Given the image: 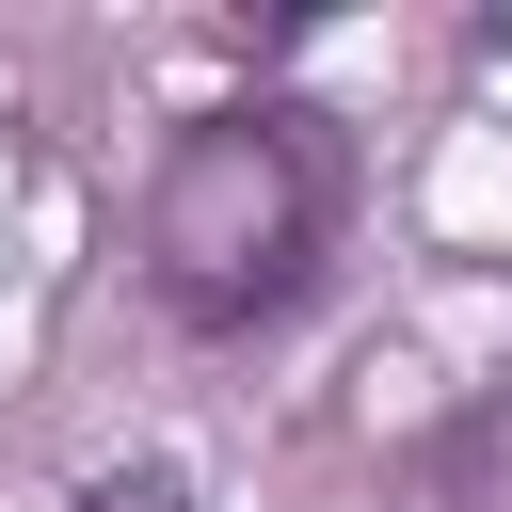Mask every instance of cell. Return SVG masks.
I'll return each mask as SVG.
<instances>
[{
  "mask_svg": "<svg viewBox=\"0 0 512 512\" xmlns=\"http://www.w3.org/2000/svg\"><path fill=\"white\" fill-rule=\"evenodd\" d=\"M336 240H352V128L320 96L256 80V96L176 112V144L144 176V304L192 352H240V336L304 320Z\"/></svg>",
  "mask_w": 512,
  "mask_h": 512,
  "instance_id": "1",
  "label": "cell"
},
{
  "mask_svg": "<svg viewBox=\"0 0 512 512\" xmlns=\"http://www.w3.org/2000/svg\"><path fill=\"white\" fill-rule=\"evenodd\" d=\"M64 512H192V464H160V448H144V464H96Z\"/></svg>",
  "mask_w": 512,
  "mask_h": 512,
  "instance_id": "2",
  "label": "cell"
}]
</instances>
